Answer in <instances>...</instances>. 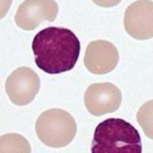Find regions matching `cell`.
<instances>
[{"instance_id":"cell-11","label":"cell","mask_w":153,"mask_h":153,"mask_svg":"<svg viewBox=\"0 0 153 153\" xmlns=\"http://www.w3.org/2000/svg\"><path fill=\"white\" fill-rule=\"evenodd\" d=\"M92 1L100 7H113L120 4L121 0H92Z\"/></svg>"},{"instance_id":"cell-12","label":"cell","mask_w":153,"mask_h":153,"mask_svg":"<svg viewBox=\"0 0 153 153\" xmlns=\"http://www.w3.org/2000/svg\"><path fill=\"white\" fill-rule=\"evenodd\" d=\"M12 4V0H0V20L4 19L9 12Z\"/></svg>"},{"instance_id":"cell-10","label":"cell","mask_w":153,"mask_h":153,"mask_svg":"<svg viewBox=\"0 0 153 153\" xmlns=\"http://www.w3.org/2000/svg\"><path fill=\"white\" fill-rule=\"evenodd\" d=\"M137 121L146 136L153 140V99L140 107L137 111Z\"/></svg>"},{"instance_id":"cell-2","label":"cell","mask_w":153,"mask_h":153,"mask_svg":"<svg viewBox=\"0 0 153 153\" xmlns=\"http://www.w3.org/2000/svg\"><path fill=\"white\" fill-rule=\"evenodd\" d=\"M91 153H142L141 136L126 120L109 118L97 125Z\"/></svg>"},{"instance_id":"cell-8","label":"cell","mask_w":153,"mask_h":153,"mask_svg":"<svg viewBox=\"0 0 153 153\" xmlns=\"http://www.w3.org/2000/svg\"><path fill=\"white\" fill-rule=\"evenodd\" d=\"M119 62V50L111 42L93 41L87 45L83 64L87 70L94 75L111 72Z\"/></svg>"},{"instance_id":"cell-6","label":"cell","mask_w":153,"mask_h":153,"mask_svg":"<svg viewBox=\"0 0 153 153\" xmlns=\"http://www.w3.org/2000/svg\"><path fill=\"white\" fill-rule=\"evenodd\" d=\"M59 12L55 0H25L17 7L15 23L25 31H33L44 21L53 22Z\"/></svg>"},{"instance_id":"cell-1","label":"cell","mask_w":153,"mask_h":153,"mask_svg":"<svg viewBox=\"0 0 153 153\" xmlns=\"http://www.w3.org/2000/svg\"><path fill=\"white\" fill-rule=\"evenodd\" d=\"M32 52L38 68L47 74L56 75L75 68L81 53V43L69 28L48 27L34 36Z\"/></svg>"},{"instance_id":"cell-7","label":"cell","mask_w":153,"mask_h":153,"mask_svg":"<svg viewBox=\"0 0 153 153\" xmlns=\"http://www.w3.org/2000/svg\"><path fill=\"white\" fill-rule=\"evenodd\" d=\"M124 27L135 39L146 41L153 38V1L136 0L126 7Z\"/></svg>"},{"instance_id":"cell-3","label":"cell","mask_w":153,"mask_h":153,"mask_svg":"<svg viewBox=\"0 0 153 153\" xmlns=\"http://www.w3.org/2000/svg\"><path fill=\"white\" fill-rule=\"evenodd\" d=\"M77 125L71 114L64 109L43 111L36 121V134L41 141L52 148L65 147L75 138Z\"/></svg>"},{"instance_id":"cell-5","label":"cell","mask_w":153,"mask_h":153,"mask_svg":"<svg viewBox=\"0 0 153 153\" xmlns=\"http://www.w3.org/2000/svg\"><path fill=\"white\" fill-rule=\"evenodd\" d=\"M123 102L119 87L110 82L92 83L85 92V107L94 117L117 111Z\"/></svg>"},{"instance_id":"cell-9","label":"cell","mask_w":153,"mask_h":153,"mask_svg":"<svg viewBox=\"0 0 153 153\" xmlns=\"http://www.w3.org/2000/svg\"><path fill=\"white\" fill-rule=\"evenodd\" d=\"M0 153H31V145L20 134H5L0 136Z\"/></svg>"},{"instance_id":"cell-4","label":"cell","mask_w":153,"mask_h":153,"mask_svg":"<svg viewBox=\"0 0 153 153\" xmlns=\"http://www.w3.org/2000/svg\"><path fill=\"white\" fill-rule=\"evenodd\" d=\"M41 88V79L31 68L22 66L14 70L5 82V91L16 105H27L36 98Z\"/></svg>"}]
</instances>
